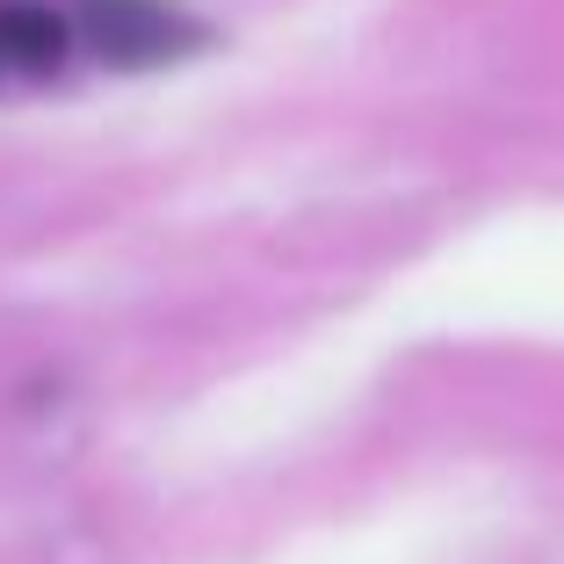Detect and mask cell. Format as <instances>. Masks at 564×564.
Masks as SVG:
<instances>
[{
    "instance_id": "6da1fadb",
    "label": "cell",
    "mask_w": 564,
    "mask_h": 564,
    "mask_svg": "<svg viewBox=\"0 0 564 564\" xmlns=\"http://www.w3.org/2000/svg\"><path fill=\"white\" fill-rule=\"evenodd\" d=\"M66 8H73V30H80V58H95L109 73L174 66V58L210 44V30L174 0H66Z\"/></svg>"
},
{
    "instance_id": "7a4b0ae2",
    "label": "cell",
    "mask_w": 564,
    "mask_h": 564,
    "mask_svg": "<svg viewBox=\"0 0 564 564\" xmlns=\"http://www.w3.org/2000/svg\"><path fill=\"white\" fill-rule=\"evenodd\" d=\"M80 66V30L66 0H0V95L44 87Z\"/></svg>"
}]
</instances>
